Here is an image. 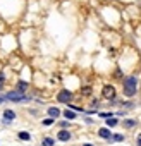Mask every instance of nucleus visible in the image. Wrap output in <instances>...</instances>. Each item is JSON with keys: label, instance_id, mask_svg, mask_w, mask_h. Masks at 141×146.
<instances>
[{"label": "nucleus", "instance_id": "f257e3e1", "mask_svg": "<svg viewBox=\"0 0 141 146\" xmlns=\"http://www.w3.org/2000/svg\"><path fill=\"white\" fill-rule=\"evenodd\" d=\"M138 93V78L136 76H127L124 79V95L126 96H134Z\"/></svg>", "mask_w": 141, "mask_h": 146}, {"label": "nucleus", "instance_id": "f03ea898", "mask_svg": "<svg viewBox=\"0 0 141 146\" xmlns=\"http://www.w3.org/2000/svg\"><path fill=\"white\" fill-rule=\"evenodd\" d=\"M5 100L19 103V102H28V96H26L23 91H9V93L5 95Z\"/></svg>", "mask_w": 141, "mask_h": 146}, {"label": "nucleus", "instance_id": "7ed1b4c3", "mask_svg": "<svg viewBox=\"0 0 141 146\" xmlns=\"http://www.w3.org/2000/svg\"><path fill=\"white\" fill-rule=\"evenodd\" d=\"M70 98H72V93L67 91V90H62V91L57 95V100H59L60 103H67V102H70Z\"/></svg>", "mask_w": 141, "mask_h": 146}, {"label": "nucleus", "instance_id": "20e7f679", "mask_svg": "<svg viewBox=\"0 0 141 146\" xmlns=\"http://www.w3.org/2000/svg\"><path fill=\"white\" fill-rule=\"evenodd\" d=\"M103 96H105V98H110V100L115 98V88L105 84V86H103Z\"/></svg>", "mask_w": 141, "mask_h": 146}, {"label": "nucleus", "instance_id": "39448f33", "mask_svg": "<svg viewBox=\"0 0 141 146\" xmlns=\"http://www.w3.org/2000/svg\"><path fill=\"white\" fill-rule=\"evenodd\" d=\"M98 136L100 137H103V139H112V132H110V129H107V127H103V129H100L98 131Z\"/></svg>", "mask_w": 141, "mask_h": 146}, {"label": "nucleus", "instance_id": "423d86ee", "mask_svg": "<svg viewBox=\"0 0 141 146\" xmlns=\"http://www.w3.org/2000/svg\"><path fill=\"white\" fill-rule=\"evenodd\" d=\"M57 137H59V141H69L70 139V132L69 131H60L57 134Z\"/></svg>", "mask_w": 141, "mask_h": 146}, {"label": "nucleus", "instance_id": "0eeeda50", "mask_svg": "<svg viewBox=\"0 0 141 146\" xmlns=\"http://www.w3.org/2000/svg\"><path fill=\"white\" fill-rule=\"evenodd\" d=\"M12 119H16V113H14L12 110H5V112H4V120L9 122V120H12Z\"/></svg>", "mask_w": 141, "mask_h": 146}, {"label": "nucleus", "instance_id": "6e6552de", "mask_svg": "<svg viewBox=\"0 0 141 146\" xmlns=\"http://www.w3.org/2000/svg\"><path fill=\"white\" fill-rule=\"evenodd\" d=\"M48 115H50L52 119H53V117L57 119V117L60 115V110H59V108H55V107H50V108H48Z\"/></svg>", "mask_w": 141, "mask_h": 146}, {"label": "nucleus", "instance_id": "1a4fd4ad", "mask_svg": "<svg viewBox=\"0 0 141 146\" xmlns=\"http://www.w3.org/2000/svg\"><path fill=\"white\" fill-rule=\"evenodd\" d=\"M136 124H138V122H136V120H132V119H126V120H124V127H127V129L134 127Z\"/></svg>", "mask_w": 141, "mask_h": 146}, {"label": "nucleus", "instance_id": "9d476101", "mask_svg": "<svg viewBox=\"0 0 141 146\" xmlns=\"http://www.w3.org/2000/svg\"><path fill=\"white\" fill-rule=\"evenodd\" d=\"M17 136H19V139H23V141H29V139H31V134H29V132H24V131L19 132Z\"/></svg>", "mask_w": 141, "mask_h": 146}, {"label": "nucleus", "instance_id": "9b49d317", "mask_svg": "<svg viewBox=\"0 0 141 146\" xmlns=\"http://www.w3.org/2000/svg\"><path fill=\"white\" fill-rule=\"evenodd\" d=\"M64 115H65V119H70V120H72V119H76V113H74L72 110H69V108L64 112Z\"/></svg>", "mask_w": 141, "mask_h": 146}, {"label": "nucleus", "instance_id": "f8f14e48", "mask_svg": "<svg viewBox=\"0 0 141 146\" xmlns=\"http://www.w3.org/2000/svg\"><path fill=\"white\" fill-rule=\"evenodd\" d=\"M41 144H43V146H53V144H55V141H53L52 137H45Z\"/></svg>", "mask_w": 141, "mask_h": 146}, {"label": "nucleus", "instance_id": "ddd939ff", "mask_svg": "<svg viewBox=\"0 0 141 146\" xmlns=\"http://www.w3.org/2000/svg\"><path fill=\"white\" fill-rule=\"evenodd\" d=\"M114 125H117V119H114V117L107 119V127H114Z\"/></svg>", "mask_w": 141, "mask_h": 146}, {"label": "nucleus", "instance_id": "4468645a", "mask_svg": "<svg viewBox=\"0 0 141 146\" xmlns=\"http://www.w3.org/2000/svg\"><path fill=\"white\" fill-rule=\"evenodd\" d=\"M112 141H114V143H120V141H124V136H122V134H114V136H112Z\"/></svg>", "mask_w": 141, "mask_h": 146}, {"label": "nucleus", "instance_id": "2eb2a0df", "mask_svg": "<svg viewBox=\"0 0 141 146\" xmlns=\"http://www.w3.org/2000/svg\"><path fill=\"white\" fill-rule=\"evenodd\" d=\"M17 90H19V91H26V90H28V84H26L24 81H19V84H17Z\"/></svg>", "mask_w": 141, "mask_h": 146}, {"label": "nucleus", "instance_id": "dca6fc26", "mask_svg": "<svg viewBox=\"0 0 141 146\" xmlns=\"http://www.w3.org/2000/svg\"><path fill=\"white\" fill-rule=\"evenodd\" d=\"M112 115H114L112 112H102V113H100V117H103V119H110Z\"/></svg>", "mask_w": 141, "mask_h": 146}, {"label": "nucleus", "instance_id": "f3484780", "mask_svg": "<svg viewBox=\"0 0 141 146\" xmlns=\"http://www.w3.org/2000/svg\"><path fill=\"white\" fill-rule=\"evenodd\" d=\"M43 124H45V125H50V124H53V119H45Z\"/></svg>", "mask_w": 141, "mask_h": 146}, {"label": "nucleus", "instance_id": "a211bd4d", "mask_svg": "<svg viewBox=\"0 0 141 146\" xmlns=\"http://www.w3.org/2000/svg\"><path fill=\"white\" fill-rule=\"evenodd\" d=\"M136 144L141 146V134H138V137H136Z\"/></svg>", "mask_w": 141, "mask_h": 146}, {"label": "nucleus", "instance_id": "6ab92c4d", "mask_svg": "<svg viewBox=\"0 0 141 146\" xmlns=\"http://www.w3.org/2000/svg\"><path fill=\"white\" fill-rule=\"evenodd\" d=\"M83 93H84V95H90V93H91V90H90V88H84V90H83Z\"/></svg>", "mask_w": 141, "mask_h": 146}, {"label": "nucleus", "instance_id": "aec40b11", "mask_svg": "<svg viewBox=\"0 0 141 146\" xmlns=\"http://www.w3.org/2000/svg\"><path fill=\"white\" fill-rule=\"evenodd\" d=\"M5 102V96H0V103H4Z\"/></svg>", "mask_w": 141, "mask_h": 146}, {"label": "nucleus", "instance_id": "412c9836", "mask_svg": "<svg viewBox=\"0 0 141 146\" xmlns=\"http://www.w3.org/2000/svg\"><path fill=\"white\" fill-rule=\"evenodd\" d=\"M83 146H93V144H83Z\"/></svg>", "mask_w": 141, "mask_h": 146}, {"label": "nucleus", "instance_id": "4be33fe9", "mask_svg": "<svg viewBox=\"0 0 141 146\" xmlns=\"http://www.w3.org/2000/svg\"><path fill=\"white\" fill-rule=\"evenodd\" d=\"M0 88H2V81H0Z\"/></svg>", "mask_w": 141, "mask_h": 146}]
</instances>
